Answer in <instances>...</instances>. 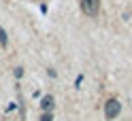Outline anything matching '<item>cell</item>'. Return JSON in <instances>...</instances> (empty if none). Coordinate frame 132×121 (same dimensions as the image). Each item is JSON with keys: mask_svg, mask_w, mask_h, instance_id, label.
<instances>
[{"mask_svg": "<svg viewBox=\"0 0 132 121\" xmlns=\"http://www.w3.org/2000/svg\"><path fill=\"white\" fill-rule=\"evenodd\" d=\"M6 45H9V36H6V32L0 26V47H6Z\"/></svg>", "mask_w": 132, "mask_h": 121, "instance_id": "cell-4", "label": "cell"}, {"mask_svg": "<svg viewBox=\"0 0 132 121\" xmlns=\"http://www.w3.org/2000/svg\"><path fill=\"white\" fill-rule=\"evenodd\" d=\"M81 11L87 17H96L100 11V0H81Z\"/></svg>", "mask_w": 132, "mask_h": 121, "instance_id": "cell-2", "label": "cell"}, {"mask_svg": "<svg viewBox=\"0 0 132 121\" xmlns=\"http://www.w3.org/2000/svg\"><path fill=\"white\" fill-rule=\"evenodd\" d=\"M121 113V104H119V100H115V98H111V100H106V104H104V117L106 119H115Z\"/></svg>", "mask_w": 132, "mask_h": 121, "instance_id": "cell-1", "label": "cell"}, {"mask_svg": "<svg viewBox=\"0 0 132 121\" xmlns=\"http://www.w3.org/2000/svg\"><path fill=\"white\" fill-rule=\"evenodd\" d=\"M53 104H55V100H53V96H43V100H40V108H43V113H51L53 110Z\"/></svg>", "mask_w": 132, "mask_h": 121, "instance_id": "cell-3", "label": "cell"}, {"mask_svg": "<svg viewBox=\"0 0 132 121\" xmlns=\"http://www.w3.org/2000/svg\"><path fill=\"white\" fill-rule=\"evenodd\" d=\"M38 121H53V113H43Z\"/></svg>", "mask_w": 132, "mask_h": 121, "instance_id": "cell-5", "label": "cell"}, {"mask_svg": "<svg viewBox=\"0 0 132 121\" xmlns=\"http://www.w3.org/2000/svg\"><path fill=\"white\" fill-rule=\"evenodd\" d=\"M21 75H23V68H15V77L21 79Z\"/></svg>", "mask_w": 132, "mask_h": 121, "instance_id": "cell-6", "label": "cell"}]
</instances>
